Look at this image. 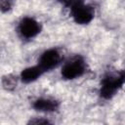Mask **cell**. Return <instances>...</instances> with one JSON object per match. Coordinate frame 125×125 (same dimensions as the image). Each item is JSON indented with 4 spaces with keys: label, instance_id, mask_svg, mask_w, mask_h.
Here are the masks:
<instances>
[{
    "label": "cell",
    "instance_id": "obj_4",
    "mask_svg": "<svg viewBox=\"0 0 125 125\" xmlns=\"http://www.w3.org/2000/svg\"><path fill=\"white\" fill-rule=\"evenodd\" d=\"M19 33L25 39H31L38 35L41 31V24L30 17H24L19 23Z\"/></svg>",
    "mask_w": 125,
    "mask_h": 125
},
{
    "label": "cell",
    "instance_id": "obj_10",
    "mask_svg": "<svg viewBox=\"0 0 125 125\" xmlns=\"http://www.w3.org/2000/svg\"><path fill=\"white\" fill-rule=\"evenodd\" d=\"M28 124H35V125H43V124H51V122L48 120V119H45V118H38V117H35V118H32L28 121Z\"/></svg>",
    "mask_w": 125,
    "mask_h": 125
},
{
    "label": "cell",
    "instance_id": "obj_1",
    "mask_svg": "<svg viewBox=\"0 0 125 125\" xmlns=\"http://www.w3.org/2000/svg\"><path fill=\"white\" fill-rule=\"evenodd\" d=\"M125 83V70L120 71L117 74L108 73L106 74L101 82L100 88V96L104 99L108 100L111 99L123 86Z\"/></svg>",
    "mask_w": 125,
    "mask_h": 125
},
{
    "label": "cell",
    "instance_id": "obj_5",
    "mask_svg": "<svg viewBox=\"0 0 125 125\" xmlns=\"http://www.w3.org/2000/svg\"><path fill=\"white\" fill-rule=\"evenodd\" d=\"M62 61V55L60 54L58 49H48L46 50L40 57L38 61V65L41 69L45 71H49L55 68Z\"/></svg>",
    "mask_w": 125,
    "mask_h": 125
},
{
    "label": "cell",
    "instance_id": "obj_11",
    "mask_svg": "<svg viewBox=\"0 0 125 125\" xmlns=\"http://www.w3.org/2000/svg\"><path fill=\"white\" fill-rule=\"evenodd\" d=\"M58 1L61 2L62 4H63L64 6L68 7L69 9L71 7H73L74 5H76V4H78L80 2H83V0H58Z\"/></svg>",
    "mask_w": 125,
    "mask_h": 125
},
{
    "label": "cell",
    "instance_id": "obj_6",
    "mask_svg": "<svg viewBox=\"0 0 125 125\" xmlns=\"http://www.w3.org/2000/svg\"><path fill=\"white\" fill-rule=\"evenodd\" d=\"M59 102L50 98H40L33 103V107L38 111L52 112L59 108Z\"/></svg>",
    "mask_w": 125,
    "mask_h": 125
},
{
    "label": "cell",
    "instance_id": "obj_9",
    "mask_svg": "<svg viewBox=\"0 0 125 125\" xmlns=\"http://www.w3.org/2000/svg\"><path fill=\"white\" fill-rule=\"evenodd\" d=\"M1 12L7 13L12 9V0H0Z\"/></svg>",
    "mask_w": 125,
    "mask_h": 125
},
{
    "label": "cell",
    "instance_id": "obj_2",
    "mask_svg": "<svg viewBox=\"0 0 125 125\" xmlns=\"http://www.w3.org/2000/svg\"><path fill=\"white\" fill-rule=\"evenodd\" d=\"M87 66L84 59L81 56H75L66 62L62 68V76L64 79L71 80L82 76L86 72Z\"/></svg>",
    "mask_w": 125,
    "mask_h": 125
},
{
    "label": "cell",
    "instance_id": "obj_7",
    "mask_svg": "<svg viewBox=\"0 0 125 125\" xmlns=\"http://www.w3.org/2000/svg\"><path fill=\"white\" fill-rule=\"evenodd\" d=\"M44 71L41 69V67L37 64L34 66H29L24 68L21 72V80L23 83H31L33 81H35L36 79H38L42 73Z\"/></svg>",
    "mask_w": 125,
    "mask_h": 125
},
{
    "label": "cell",
    "instance_id": "obj_8",
    "mask_svg": "<svg viewBox=\"0 0 125 125\" xmlns=\"http://www.w3.org/2000/svg\"><path fill=\"white\" fill-rule=\"evenodd\" d=\"M2 87L6 91H13L18 85V76L14 74H6L2 76Z\"/></svg>",
    "mask_w": 125,
    "mask_h": 125
},
{
    "label": "cell",
    "instance_id": "obj_3",
    "mask_svg": "<svg viewBox=\"0 0 125 125\" xmlns=\"http://www.w3.org/2000/svg\"><path fill=\"white\" fill-rule=\"evenodd\" d=\"M94 9L83 2H80L70 8V16L78 24H88L94 19Z\"/></svg>",
    "mask_w": 125,
    "mask_h": 125
}]
</instances>
